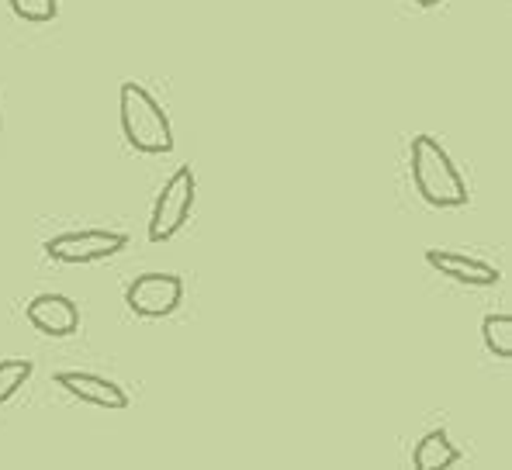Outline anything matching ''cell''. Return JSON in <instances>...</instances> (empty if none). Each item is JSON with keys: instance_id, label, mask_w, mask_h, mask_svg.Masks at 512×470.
<instances>
[{"instance_id": "cell-1", "label": "cell", "mask_w": 512, "mask_h": 470, "mask_svg": "<svg viewBox=\"0 0 512 470\" xmlns=\"http://www.w3.org/2000/svg\"><path fill=\"white\" fill-rule=\"evenodd\" d=\"M409 149L412 180H416L419 194L426 197V204H433V208H464L471 201L468 180L461 177L454 159L447 156V149L433 135H416Z\"/></svg>"}, {"instance_id": "cell-2", "label": "cell", "mask_w": 512, "mask_h": 470, "mask_svg": "<svg viewBox=\"0 0 512 470\" xmlns=\"http://www.w3.org/2000/svg\"><path fill=\"white\" fill-rule=\"evenodd\" d=\"M118 121H122L125 142L142 156H160L173 149V128L167 111L156 104L142 83H122L118 90Z\"/></svg>"}, {"instance_id": "cell-3", "label": "cell", "mask_w": 512, "mask_h": 470, "mask_svg": "<svg viewBox=\"0 0 512 470\" xmlns=\"http://www.w3.org/2000/svg\"><path fill=\"white\" fill-rule=\"evenodd\" d=\"M194 211V170L191 166H177L173 177L163 184L156 197L153 218H149V242H167L187 225Z\"/></svg>"}, {"instance_id": "cell-4", "label": "cell", "mask_w": 512, "mask_h": 470, "mask_svg": "<svg viewBox=\"0 0 512 470\" xmlns=\"http://www.w3.org/2000/svg\"><path fill=\"white\" fill-rule=\"evenodd\" d=\"M128 246V235L115 229H84V232H59L42 246V253L56 263H97L111 260Z\"/></svg>"}, {"instance_id": "cell-5", "label": "cell", "mask_w": 512, "mask_h": 470, "mask_svg": "<svg viewBox=\"0 0 512 470\" xmlns=\"http://www.w3.org/2000/svg\"><path fill=\"white\" fill-rule=\"evenodd\" d=\"M184 301V280L177 274H139L125 287V305L139 318H167Z\"/></svg>"}, {"instance_id": "cell-6", "label": "cell", "mask_w": 512, "mask_h": 470, "mask_svg": "<svg viewBox=\"0 0 512 470\" xmlns=\"http://www.w3.org/2000/svg\"><path fill=\"white\" fill-rule=\"evenodd\" d=\"M28 322L35 325L39 332L52 339L73 336L80 329V308L77 301L63 298V294H39V298L28 305Z\"/></svg>"}, {"instance_id": "cell-7", "label": "cell", "mask_w": 512, "mask_h": 470, "mask_svg": "<svg viewBox=\"0 0 512 470\" xmlns=\"http://www.w3.org/2000/svg\"><path fill=\"white\" fill-rule=\"evenodd\" d=\"M56 384L63 391H70L73 398L87 401V405H97V408H115L122 412L128 408V394L118 388L115 381L108 377H97V374H87V370H59L56 374Z\"/></svg>"}, {"instance_id": "cell-8", "label": "cell", "mask_w": 512, "mask_h": 470, "mask_svg": "<svg viewBox=\"0 0 512 470\" xmlns=\"http://www.w3.org/2000/svg\"><path fill=\"white\" fill-rule=\"evenodd\" d=\"M426 260H429V267H433V270L454 277L457 284H464V287H495L502 280L499 267H492V263H485V260H474V256H464V253L429 249Z\"/></svg>"}, {"instance_id": "cell-9", "label": "cell", "mask_w": 512, "mask_h": 470, "mask_svg": "<svg viewBox=\"0 0 512 470\" xmlns=\"http://www.w3.org/2000/svg\"><path fill=\"white\" fill-rule=\"evenodd\" d=\"M461 460V450L450 443V436L443 429H433L429 436L419 439L416 453H412V464L416 470H447Z\"/></svg>"}, {"instance_id": "cell-10", "label": "cell", "mask_w": 512, "mask_h": 470, "mask_svg": "<svg viewBox=\"0 0 512 470\" xmlns=\"http://www.w3.org/2000/svg\"><path fill=\"white\" fill-rule=\"evenodd\" d=\"M481 336H485V346L495 356H502V360L512 356V318L509 315H488L485 325H481Z\"/></svg>"}, {"instance_id": "cell-11", "label": "cell", "mask_w": 512, "mask_h": 470, "mask_svg": "<svg viewBox=\"0 0 512 470\" xmlns=\"http://www.w3.org/2000/svg\"><path fill=\"white\" fill-rule=\"evenodd\" d=\"M32 370L35 367L28 360H4V363H0V405H4V401H11L14 394L32 381Z\"/></svg>"}, {"instance_id": "cell-12", "label": "cell", "mask_w": 512, "mask_h": 470, "mask_svg": "<svg viewBox=\"0 0 512 470\" xmlns=\"http://www.w3.org/2000/svg\"><path fill=\"white\" fill-rule=\"evenodd\" d=\"M7 4H11V11L18 14L21 21H35V25L52 21L59 14L56 0H7Z\"/></svg>"}, {"instance_id": "cell-13", "label": "cell", "mask_w": 512, "mask_h": 470, "mask_svg": "<svg viewBox=\"0 0 512 470\" xmlns=\"http://www.w3.org/2000/svg\"><path fill=\"white\" fill-rule=\"evenodd\" d=\"M423 7H436V4H443V0H419Z\"/></svg>"}]
</instances>
